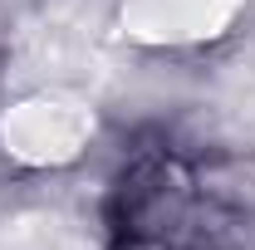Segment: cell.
Instances as JSON below:
<instances>
[{"label": "cell", "mask_w": 255, "mask_h": 250, "mask_svg": "<svg viewBox=\"0 0 255 250\" xmlns=\"http://www.w3.org/2000/svg\"><path fill=\"white\" fill-rule=\"evenodd\" d=\"M255 226V167L172 132L137 137L103 196V250H241Z\"/></svg>", "instance_id": "6da1fadb"}]
</instances>
